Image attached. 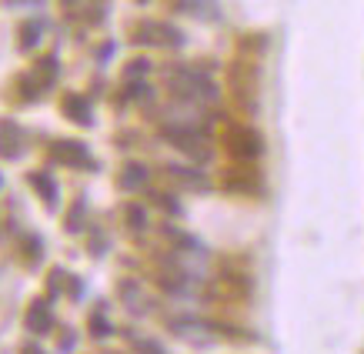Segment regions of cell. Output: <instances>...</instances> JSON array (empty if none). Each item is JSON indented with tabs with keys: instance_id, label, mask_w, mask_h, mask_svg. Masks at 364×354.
<instances>
[{
	"instance_id": "cell-1",
	"label": "cell",
	"mask_w": 364,
	"mask_h": 354,
	"mask_svg": "<svg viewBox=\"0 0 364 354\" xmlns=\"http://www.w3.org/2000/svg\"><path fill=\"white\" fill-rule=\"evenodd\" d=\"M164 84H167V94H171L177 104L210 107V104L221 100V84L214 80V74H210L208 67H200V64H184V60L167 64Z\"/></svg>"
},
{
	"instance_id": "cell-2",
	"label": "cell",
	"mask_w": 364,
	"mask_h": 354,
	"mask_svg": "<svg viewBox=\"0 0 364 354\" xmlns=\"http://www.w3.org/2000/svg\"><path fill=\"white\" fill-rule=\"evenodd\" d=\"M228 84L231 97L241 114H257V90H261V67L254 57H237L228 67Z\"/></svg>"
},
{
	"instance_id": "cell-3",
	"label": "cell",
	"mask_w": 364,
	"mask_h": 354,
	"mask_svg": "<svg viewBox=\"0 0 364 354\" xmlns=\"http://www.w3.org/2000/svg\"><path fill=\"white\" fill-rule=\"evenodd\" d=\"M224 154L237 161V164H257L264 157V137L251 124H228L224 127Z\"/></svg>"
},
{
	"instance_id": "cell-4",
	"label": "cell",
	"mask_w": 364,
	"mask_h": 354,
	"mask_svg": "<svg viewBox=\"0 0 364 354\" xmlns=\"http://www.w3.org/2000/svg\"><path fill=\"white\" fill-rule=\"evenodd\" d=\"M47 164L54 167H70V171H90V174H97L100 164L97 157L90 154V147L77 137H57L47 144Z\"/></svg>"
},
{
	"instance_id": "cell-5",
	"label": "cell",
	"mask_w": 364,
	"mask_h": 354,
	"mask_svg": "<svg viewBox=\"0 0 364 354\" xmlns=\"http://www.w3.org/2000/svg\"><path fill=\"white\" fill-rule=\"evenodd\" d=\"M131 44L134 47H164V50H181V47H184V33L177 31L174 23L141 21V23H134Z\"/></svg>"
},
{
	"instance_id": "cell-6",
	"label": "cell",
	"mask_w": 364,
	"mask_h": 354,
	"mask_svg": "<svg viewBox=\"0 0 364 354\" xmlns=\"http://www.w3.org/2000/svg\"><path fill=\"white\" fill-rule=\"evenodd\" d=\"M221 188L224 194H234V198H261L264 194V177L254 164H237L234 161L221 174Z\"/></svg>"
},
{
	"instance_id": "cell-7",
	"label": "cell",
	"mask_w": 364,
	"mask_h": 354,
	"mask_svg": "<svg viewBox=\"0 0 364 354\" xmlns=\"http://www.w3.org/2000/svg\"><path fill=\"white\" fill-rule=\"evenodd\" d=\"M167 331L191 344H210L218 338L214 321H204V318H194V314H171L167 318Z\"/></svg>"
},
{
	"instance_id": "cell-8",
	"label": "cell",
	"mask_w": 364,
	"mask_h": 354,
	"mask_svg": "<svg viewBox=\"0 0 364 354\" xmlns=\"http://www.w3.org/2000/svg\"><path fill=\"white\" fill-rule=\"evenodd\" d=\"M161 174L174 184L177 191H191V194H210V177L200 171V164H164Z\"/></svg>"
},
{
	"instance_id": "cell-9",
	"label": "cell",
	"mask_w": 364,
	"mask_h": 354,
	"mask_svg": "<svg viewBox=\"0 0 364 354\" xmlns=\"http://www.w3.org/2000/svg\"><path fill=\"white\" fill-rule=\"evenodd\" d=\"M23 324L33 338H47V334L57 328V314H54V301L47 298H31L27 311H23Z\"/></svg>"
},
{
	"instance_id": "cell-10",
	"label": "cell",
	"mask_w": 364,
	"mask_h": 354,
	"mask_svg": "<svg viewBox=\"0 0 364 354\" xmlns=\"http://www.w3.org/2000/svg\"><path fill=\"white\" fill-rule=\"evenodd\" d=\"M27 154V131L14 117H0V161H21Z\"/></svg>"
},
{
	"instance_id": "cell-11",
	"label": "cell",
	"mask_w": 364,
	"mask_h": 354,
	"mask_svg": "<svg viewBox=\"0 0 364 354\" xmlns=\"http://www.w3.org/2000/svg\"><path fill=\"white\" fill-rule=\"evenodd\" d=\"M27 184L37 194V200L44 204L47 214H57V208H60V184H57V177L47 167H37V171H27Z\"/></svg>"
},
{
	"instance_id": "cell-12",
	"label": "cell",
	"mask_w": 364,
	"mask_h": 354,
	"mask_svg": "<svg viewBox=\"0 0 364 354\" xmlns=\"http://www.w3.org/2000/svg\"><path fill=\"white\" fill-rule=\"evenodd\" d=\"M117 298H121V304L127 308L131 318H144V314L154 311V301L144 294V288L134 277H121V281H117Z\"/></svg>"
},
{
	"instance_id": "cell-13",
	"label": "cell",
	"mask_w": 364,
	"mask_h": 354,
	"mask_svg": "<svg viewBox=\"0 0 364 354\" xmlns=\"http://www.w3.org/2000/svg\"><path fill=\"white\" fill-rule=\"evenodd\" d=\"M60 111L70 124L77 127H94V111H90V97H84L80 90H67L60 94Z\"/></svg>"
},
{
	"instance_id": "cell-14",
	"label": "cell",
	"mask_w": 364,
	"mask_h": 354,
	"mask_svg": "<svg viewBox=\"0 0 364 354\" xmlns=\"http://www.w3.org/2000/svg\"><path fill=\"white\" fill-rule=\"evenodd\" d=\"M117 188L124 194L147 191L151 188V164H144V161H124V167L117 171Z\"/></svg>"
},
{
	"instance_id": "cell-15",
	"label": "cell",
	"mask_w": 364,
	"mask_h": 354,
	"mask_svg": "<svg viewBox=\"0 0 364 354\" xmlns=\"http://www.w3.org/2000/svg\"><path fill=\"white\" fill-rule=\"evenodd\" d=\"M7 94H11L14 104H37L47 90L41 87V80L33 77V70H21V74H14V77H11Z\"/></svg>"
},
{
	"instance_id": "cell-16",
	"label": "cell",
	"mask_w": 364,
	"mask_h": 354,
	"mask_svg": "<svg viewBox=\"0 0 364 354\" xmlns=\"http://www.w3.org/2000/svg\"><path fill=\"white\" fill-rule=\"evenodd\" d=\"M17 261L23 267H41L44 264V237L37 231H23L17 244Z\"/></svg>"
},
{
	"instance_id": "cell-17",
	"label": "cell",
	"mask_w": 364,
	"mask_h": 354,
	"mask_svg": "<svg viewBox=\"0 0 364 354\" xmlns=\"http://www.w3.org/2000/svg\"><path fill=\"white\" fill-rule=\"evenodd\" d=\"M44 31H47L44 17H27V21H21V27H17V50H21V54L37 50V47H41Z\"/></svg>"
},
{
	"instance_id": "cell-18",
	"label": "cell",
	"mask_w": 364,
	"mask_h": 354,
	"mask_svg": "<svg viewBox=\"0 0 364 354\" xmlns=\"http://www.w3.org/2000/svg\"><path fill=\"white\" fill-rule=\"evenodd\" d=\"M31 70H33V77L41 80V87H44V90H54L57 80H60V57H57V50H50V54H41L31 64Z\"/></svg>"
},
{
	"instance_id": "cell-19",
	"label": "cell",
	"mask_w": 364,
	"mask_h": 354,
	"mask_svg": "<svg viewBox=\"0 0 364 354\" xmlns=\"http://www.w3.org/2000/svg\"><path fill=\"white\" fill-rule=\"evenodd\" d=\"M171 7H174L177 14L198 17V21H218V17H221L218 0H171Z\"/></svg>"
},
{
	"instance_id": "cell-20",
	"label": "cell",
	"mask_w": 364,
	"mask_h": 354,
	"mask_svg": "<svg viewBox=\"0 0 364 354\" xmlns=\"http://www.w3.org/2000/svg\"><path fill=\"white\" fill-rule=\"evenodd\" d=\"M161 234H164L167 241H174L177 251H191V254L208 257V247H204V241H200L198 234L181 231V227H174V224H161Z\"/></svg>"
},
{
	"instance_id": "cell-21",
	"label": "cell",
	"mask_w": 364,
	"mask_h": 354,
	"mask_svg": "<svg viewBox=\"0 0 364 354\" xmlns=\"http://www.w3.org/2000/svg\"><path fill=\"white\" fill-rule=\"evenodd\" d=\"M154 100V87L147 84L144 77H137V80H124V87H121V94H117V104H151Z\"/></svg>"
},
{
	"instance_id": "cell-22",
	"label": "cell",
	"mask_w": 364,
	"mask_h": 354,
	"mask_svg": "<svg viewBox=\"0 0 364 354\" xmlns=\"http://www.w3.org/2000/svg\"><path fill=\"white\" fill-rule=\"evenodd\" d=\"M87 231V198H74L70 210L64 218V234H84Z\"/></svg>"
},
{
	"instance_id": "cell-23",
	"label": "cell",
	"mask_w": 364,
	"mask_h": 354,
	"mask_svg": "<svg viewBox=\"0 0 364 354\" xmlns=\"http://www.w3.org/2000/svg\"><path fill=\"white\" fill-rule=\"evenodd\" d=\"M87 334H90V341H104V338H111V334H114V321L107 318L104 304H100V308H94L87 314Z\"/></svg>"
},
{
	"instance_id": "cell-24",
	"label": "cell",
	"mask_w": 364,
	"mask_h": 354,
	"mask_svg": "<svg viewBox=\"0 0 364 354\" xmlns=\"http://www.w3.org/2000/svg\"><path fill=\"white\" fill-rule=\"evenodd\" d=\"M124 214V224H127V231L131 234H144L147 227H151V221H147V208L144 204H137V200H127L121 208Z\"/></svg>"
},
{
	"instance_id": "cell-25",
	"label": "cell",
	"mask_w": 364,
	"mask_h": 354,
	"mask_svg": "<svg viewBox=\"0 0 364 354\" xmlns=\"http://www.w3.org/2000/svg\"><path fill=\"white\" fill-rule=\"evenodd\" d=\"M67 284H70V271L67 267H50V274H47L44 281V291H47V298L57 301V298H67Z\"/></svg>"
},
{
	"instance_id": "cell-26",
	"label": "cell",
	"mask_w": 364,
	"mask_h": 354,
	"mask_svg": "<svg viewBox=\"0 0 364 354\" xmlns=\"http://www.w3.org/2000/svg\"><path fill=\"white\" fill-rule=\"evenodd\" d=\"M147 191H151V188H147ZM151 200L164 210L167 218H184V204H181V198H177V194H167V191H151Z\"/></svg>"
},
{
	"instance_id": "cell-27",
	"label": "cell",
	"mask_w": 364,
	"mask_h": 354,
	"mask_svg": "<svg viewBox=\"0 0 364 354\" xmlns=\"http://www.w3.org/2000/svg\"><path fill=\"white\" fill-rule=\"evenodd\" d=\"M107 247H111V241H107L104 227H90V234H87V254L90 257H104V254H107Z\"/></svg>"
},
{
	"instance_id": "cell-28",
	"label": "cell",
	"mask_w": 364,
	"mask_h": 354,
	"mask_svg": "<svg viewBox=\"0 0 364 354\" xmlns=\"http://www.w3.org/2000/svg\"><path fill=\"white\" fill-rule=\"evenodd\" d=\"M151 74V60L147 57H134L131 64H124V80H137Z\"/></svg>"
},
{
	"instance_id": "cell-29",
	"label": "cell",
	"mask_w": 364,
	"mask_h": 354,
	"mask_svg": "<svg viewBox=\"0 0 364 354\" xmlns=\"http://www.w3.org/2000/svg\"><path fill=\"white\" fill-rule=\"evenodd\" d=\"M131 344L137 351H147V354H164V344L154 341V338H131Z\"/></svg>"
},
{
	"instance_id": "cell-30",
	"label": "cell",
	"mask_w": 364,
	"mask_h": 354,
	"mask_svg": "<svg viewBox=\"0 0 364 354\" xmlns=\"http://www.w3.org/2000/svg\"><path fill=\"white\" fill-rule=\"evenodd\" d=\"M267 47V37L264 33H257V37H241V50H254V57L261 54Z\"/></svg>"
},
{
	"instance_id": "cell-31",
	"label": "cell",
	"mask_w": 364,
	"mask_h": 354,
	"mask_svg": "<svg viewBox=\"0 0 364 354\" xmlns=\"http://www.w3.org/2000/svg\"><path fill=\"white\" fill-rule=\"evenodd\" d=\"M67 298L70 301H84V281L77 274H70V284H67Z\"/></svg>"
},
{
	"instance_id": "cell-32",
	"label": "cell",
	"mask_w": 364,
	"mask_h": 354,
	"mask_svg": "<svg viewBox=\"0 0 364 354\" xmlns=\"http://www.w3.org/2000/svg\"><path fill=\"white\" fill-rule=\"evenodd\" d=\"M74 344H77V334L70 331V328H64V331H60V341H57V351H74Z\"/></svg>"
},
{
	"instance_id": "cell-33",
	"label": "cell",
	"mask_w": 364,
	"mask_h": 354,
	"mask_svg": "<svg viewBox=\"0 0 364 354\" xmlns=\"http://www.w3.org/2000/svg\"><path fill=\"white\" fill-rule=\"evenodd\" d=\"M114 50H117V44H114V41H104V44L97 47V64H100V67L107 64V60L114 57Z\"/></svg>"
},
{
	"instance_id": "cell-34",
	"label": "cell",
	"mask_w": 364,
	"mask_h": 354,
	"mask_svg": "<svg viewBox=\"0 0 364 354\" xmlns=\"http://www.w3.org/2000/svg\"><path fill=\"white\" fill-rule=\"evenodd\" d=\"M44 0H7V7H41Z\"/></svg>"
},
{
	"instance_id": "cell-35",
	"label": "cell",
	"mask_w": 364,
	"mask_h": 354,
	"mask_svg": "<svg viewBox=\"0 0 364 354\" xmlns=\"http://www.w3.org/2000/svg\"><path fill=\"white\" fill-rule=\"evenodd\" d=\"M0 191H4V171H0Z\"/></svg>"
},
{
	"instance_id": "cell-36",
	"label": "cell",
	"mask_w": 364,
	"mask_h": 354,
	"mask_svg": "<svg viewBox=\"0 0 364 354\" xmlns=\"http://www.w3.org/2000/svg\"><path fill=\"white\" fill-rule=\"evenodd\" d=\"M137 4H151V0H137Z\"/></svg>"
}]
</instances>
